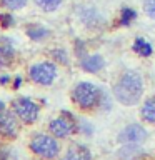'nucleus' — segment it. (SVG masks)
Masks as SVG:
<instances>
[{
  "label": "nucleus",
  "instance_id": "obj_1",
  "mask_svg": "<svg viewBox=\"0 0 155 160\" xmlns=\"http://www.w3.org/2000/svg\"><path fill=\"white\" fill-rule=\"evenodd\" d=\"M143 82L137 72H125L113 87L115 98L123 105H135L142 97Z\"/></svg>",
  "mask_w": 155,
  "mask_h": 160
},
{
  "label": "nucleus",
  "instance_id": "obj_2",
  "mask_svg": "<svg viewBox=\"0 0 155 160\" xmlns=\"http://www.w3.org/2000/svg\"><path fill=\"white\" fill-rule=\"evenodd\" d=\"M100 88L90 82H82L73 88L72 100L78 105L80 108H92L100 102Z\"/></svg>",
  "mask_w": 155,
  "mask_h": 160
},
{
  "label": "nucleus",
  "instance_id": "obj_3",
  "mask_svg": "<svg viewBox=\"0 0 155 160\" xmlns=\"http://www.w3.org/2000/svg\"><path fill=\"white\" fill-rule=\"evenodd\" d=\"M30 148H32L33 153H37L43 158L57 157L60 150L57 140L50 137V135H37V137H33L32 142H30Z\"/></svg>",
  "mask_w": 155,
  "mask_h": 160
},
{
  "label": "nucleus",
  "instance_id": "obj_4",
  "mask_svg": "<svg viewBox=\"0 0 155 160\" xmlns=\"http://www.w3.org/2000/svg\"><path fill=\"white\" fill-rule=\"evenodd\" d=\"M30 78L38 85H50L57 77V67L53 63L42 62V63H35L28 70Z\"/></svg>",
  "mask_w": 155,
  "mask_h": 160
},
{
  "label": "nucleus",
  "instance_id": "obj_5",
  "mask_svg": "<svg viewBox=\"0 0 155 160\" xmlns=\"http://www.w3.org/2000/svg\"><path fill=\"white\" fill-rule=\"evenodd\" d=\"M12 107L17 113V117L25 123H33L38 117V105L30 98H17L13 100Z\"/></svg>",
  "mask_w": 155,
  "mask_h": 160
},
{
  "label": "nucleus",
  "instance_id": "obj_6",
  "mask_svg": "<svg viewBox=\"0 0 155 160\" xmlns=\"http://www.w3.org/2000/svg\"><path fill=\"white\" fill-rule=\"evenodd\" d=\"M73 130H75V118L68 112H63L62 117L53 118L52 122H50V132L58 138L68 137Z\"/></svg>",
  "mask_w": 155,
  "mask_h": 160
},
{
  "label": "nucleus",
  "instance_id": "obj_7",
  "mask_svg": "<svg viewBox=\"0 0 155 160\" xmlns=\"http://www.w3.org/2000/svg\"><path fill=\"white\" fill-rule=\"evenodd\" d=\"M147 137L145 133V128L140 127V125H128L125 127L118 135V142L122 143H138Z\"/></svg>",
  "mask_w": 155,
  "mask_h": 160
},
{
  "label": "nucleus",
  "instance_id": "obj_8",
  "mask_svg": "<svg viewBox=\"0 0 155 160\" xmlns=\"http://www.w3.org/2000/svg\"><path fill=\"white\" fill-rule=\"evenodd\" d=\"M0 133L3 137H15L17 133V123L8 112H0Z\"/></svg>",
  "mask_w": 155,
  "mask_h": 160
},
{
  "label": "nucleus",
  "instance_id": "obj_9",
  "mask_svg": "<svg viewBox=\"0 0 155 160\" xmlns=\"http://www.w3.org/2000/svg\"><path fill=\"white\" fill-rule=\"evenodd\" d=\"M15 55V48L10 38H0V67L10 63V60Z\"/></svg>",
  "mask_w": 155,
  "mask_h": 160
},
{
  "label": "nucleus",
  "instance_id": "obj_10",
  "mask_svg": "<svg viewBox=\"0 0 155 160\" xmlns=\"http://www.w3.org/2000/svg\"><path fill=\"white\" fill-rule=\"evenodd\" d=\"M92 153L85 145H73L68 148V152L63 155L62 160H90Z\"/></svg>",
  "mask_w": 155,
  "mask_h": 160
},
{
  "label": "nucleus",
  "instance_id": "obj_11",
  "mask_svg": "<svg viewBox=\"0 0 155 160\" xmlns=\"http://www.w3.org/2000/svg\"><path fill=\"white\" fill-rule=\"evenodd\" d=\"M82 67H83L85 72L95 73L103 67V58L100 57V55H88V57H85L82 60Z\"/></svg>",
  "mask_w": 155,
  "mask_h": 160
},
{
  "label": "nucleus",
  "instance_id": "obj_12",
  "mask_svg": "<svg viewBox=\"0 0 155 160\" xmlns=\"http://www.w3.org/2000/svg\"><path fill=\"white\" fill-rule=\"evenodd\" d=\"M80 18L83 20L85 25H88V27H92V28L97 27L100 22H103L102 15H100L97 10H93V8H83L82 13H80Z\"/></svg>",
  "mask_w": 155,
  "mask_h": 160
},
{
  "label": "nucleus",
  "instance_id": "obj_13",
  "mask_svg": "<svg viewBox=\"0 0 155 160\" xmlns=\"http://www.w3.org/2000/svg\"><path fill=\"white\" fill-rule=\"evenodd\" d=\"M142 153H143V150L140 148V147H137V145H133V143H125V147L120 148L118 157L122 158V160H137Z\"/></svg>",
  "mask_w": 155,
  "mask_h": 160
},
{
  "label": "nucleus",
  "instance_id": "obj_14",
  "mask_svg": "<svg viewBox=\"0 0 155 160\" xmlns=\"http://www.w3.org/2000/svg\"><path fill=\"white\" fill-rule=\"evenodd\" d=\"M140 113H142L143 120H147V122L153 123V122H155V98L147 100V102L143 103L142 110H140Z\"/></svg>",
  "mask_w": 155,
  "mask_h": 160
},
{
  "label": "nucleus",
  "instance_id": "obj_15",
  "mask_svg": "<svg viewBox=\"0 0 155 160\" xmlns=\"http://www.w3.org/2000/svg\"><path fill=\"white\" fill-rule=\"evenodd\" d=\"M133 50H135L138 55H142V57H148V55H152V45H150L145 38H140V37L135 40Z\"/></svg>",
  "mask_w": 155,
  "mask_h": 160
},
{
  "label": "nucleus",
  "instance_id": "obj_16",
  "mask_svg": "<svg viewBox=\"0 0 155 160\" xmlns=\"http://www.w3.org/2000/svg\"><path fill=\"white\" fill-rule=\"evenodd\" d=\"M27 35L32 40H42L43 37H47V35H48V30L43 28V27H38V25H35V27H30L27 30Z\"/></svg>",
  "mask_w": 155,
  "mask_h": 160
},
{
  "label": "nucleus",
  "instance_id": "obj_17",
  "mask_svg": "<svg viewBox=\"0 0 155 160\" xmlns=\"http://www.w3.org/2000/svg\"><path fill=\"white\" fill-rule=\"evenodd\" d=\"M135 17H137V12H135L133 8H123L122 15H120V25L128 27V25L135 20Z\"/></svg>",
  "mask_w": 155,
  "mask_h": 160
},
{
  "label": "nucleus",
  "instance_id": "obj_18",
  "mask_svg": "<svg viewBox=\"0 0 155 160\" xmlns=\"http://www.w3.org/2000/svg\"><path fill=\"white\" fill-rule=\"evenodd\" d=\"M40 8H43L45 12H53L58 8V5L62 3V0H35Z\"/></svg>",
  "mask_w": 155,
  "mask_h": 160
},
{
  "label": "nucleus",
  "instance_id": "obj_19",
  "mask_svg": "<svg viewBox=\"0 0 155 160\" xmlns=\"http://www.w3.org/2000/svg\"><path fill=\"white\" fill-rule=\"evenodd\" d=\"M25 3H27V0H2V5L8 10H18L25 7Z\"/></svg>",
  "mask_w": 155,
  "mask_h": 160
},
{
  "label": "nucleus",
  "instance_id": "obj_20",
  "mask_svg": "<svg viewBox=\"0 0 155 160\" xmlns=\"http://www.w3.org/2000/svg\"><path fill=\"white\" fill-rule=\"evenodd\" d=\"M143 8H145V13L150 18H155V0H145Z\"/></svg>",
  "mask_w": 155,
  "mask_h": 160
},
{
  "label": "nucleus",
  "instance_id": "obj_21",
  "mask_svg": "<svg viewBox=\"0 0 155 160\" xmlns=\"http://www.w3.org/2000/svg\"><path fill=\"white\" fill-rule=\"evenodd\" d=\"M0 23H2L3 28H8L13 25V17L10 13H2L0 15Z\"/></svg>",
  "mask_w": 155,
  "mask_h": 160
},
{
  "label": "nucleus",
  "instance_id": "obj_22",
  "mask_svg": "<svg viewBox=\"0 0 155 160\" xmlns=\"http://www.w3.org/2000/svg\"><path fill=\"white\" fill-rule=\"evenodd\" d=\"M52 57H53V58H57L58 62H63V63H67V62H68L67 53H65L63 50H52Z\"/></svg>",
  "mask_w": 155,
  "mask_h": 160
},
{
  "label": "nucleus",
  "instance_id": "obj_23",
  "mask_svg": "<svg viewBox=\"0 0 155 160\" xmlns=\"http://www.w3.org/2000/svg\"><path fill=\"white\" fill-rule=\"evenodd\" d=\"M20 80H22V78H20V77H17V78H15V85H13V87H15V88H17V87H18V85H20Z\"/></svg>",
  "mask_w": 155,
  "mask_h": 160
},
{
  "label": "nucleus",
  "instance_id": "obj_24",
  "mask_svg": "<svg viewBox=\"0 0 155 160\" xmlns=\"http://www.w3.org/2000/svg\"><path fill=\"white\" fill-rule=\"evenodd\" d=\"M0 82H2V83H7V82H8V77H2V78H0Z\"/></svg>",
  "mask_w": 155,
  "mask_h": 160
},
{
  "label": "nucleus",
  "instance_id": "obj_25",
  "mask_svg": "<svg viewBox=\"0 0 155 160\" xmlns=\"http://www.w3.org/2000/svg\"><path fill=\"white\" fill-rule=\"evenodd\" d=\"M0 112H3V103L0 102Z\"/></svg>",
  "mask_w": 155,
  "mask_h": 160
}]
</instances>
